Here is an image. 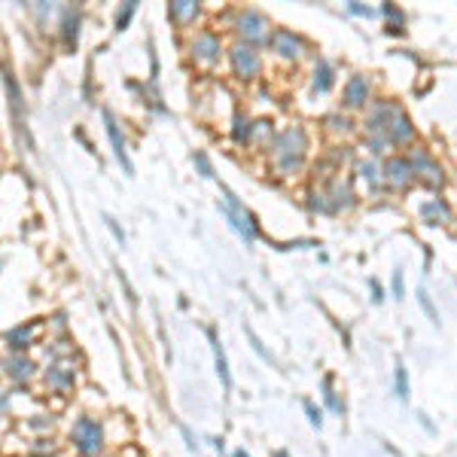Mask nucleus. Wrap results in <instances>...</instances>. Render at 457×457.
I'll use <instances>...</instances> for the list:
<instances>
[{
	"mask_svg": "<svg viewBox=\"0 0 457 457\" xmlns=\"http://www.w3.org/2000/svg\"><path fill=\"white\" fill-rule=\"evenodd\" d=\"M305 147H308V141H305L302 128H287V132L280 134L278 141H274V159H278L280 171H284V174L296 171V168L302 165Z\"/></svg>",
	"mask_w": 457,
	"mask_h": 457,
	"instance_id": "obj_1",
	"label": "nucleus"
},
{
	"mask_svg": "<svg viewBox=\"0 0 457 457\" xmlns=\"http://www.w3.org/2000/svg\"><path fill=\"white\" fill-rule=\"evenodd\" d=\"M71 439L82 457H98L104 448V430L95 418H80L71 430Z\"/></svg>",
	"mask_w": 457,
	"mask_h": 457,
	"instance_id": "obj_2",
	"label": "nucleus"
},
{
	"mask_svg": "<svg viewBox=\"0 0 457 457\" xmlns=\"http://www.w3.org/2000/svg\"><path fill=\"white\" fill-rule=\"evenodd\" d=\"M223 195H226V201L219 204V213H223V217L228 219V223H232V228L241 235L244 241H247V244H253V238H256L253 217H250V213L244 210V204H241V201H238V198H235L232 192H228L226 186H223Z\"/></svg>",
	"mask_w": 457,
	"mask_h": 457,
	"instance_id": "obj_3",
	"label": "nucleus"
},
{
	"mask_svg": "<svg viewBox=\"0 0 457 457\" xmlns=\"http://www.w3.org/2000/svg\"><path fill=\"white\" fill-rule=\"evenodd\" d=\"M232 64H235V73L241 76V80H253L259 73V55L256 49H250V46H235L232 49Z\"/></svg>",
	"mask_w": 457,
	"mask_h": 457,
	"instance_id": "obj_4",
	"label": "nucleus"
},
{
	"mask_svg": "<svg viewBox=\"0 0 457 457\" xmlns=\"http://www.w3.org/2000/svg\"><path fill=\"white\" fill-rule=\"evenodd\" d=\"M238 30L247 40H269V19L262 12H244L238 19Z\"/></svg>",
	"mask_w": 457,
	"mask_h": 457,
	"instance_id": "obj_5",
	"label": "nucleus"
},
{
	"mask_svg": "<svg viewBox=\"0 0 457 457\" xmlns=\"http://www.w3.org/2000/svg\"><path fill=\"white\" fill-rule=\"evenodd\" d=\"M366 101H369V80L360 73L350 76L348 86H345V104L350 110H360V107H366Z\"/></svg>",
	"mask_w": 457,
	"mask_h": 457,
	"instance_id": "obj_6",
	"label": "nucleus"
},
{
	"mask_svg": "<svg viewBox=\"0 0 457 457\" xmlns=\"http://www.w3.org/2000/svg\"><path fill=\"white\" fill-rule=\"evenodd\" d=\"M409 165H411V171H415V174H424V180L430 183V186H442V171H439V165L433 162L427 152L418 150L415 156L409 159Z\"/></svg>",
	"mask_w": 457,
	"mask_h": 457,
	"instance_id": "obj_7",
	"label": "nucleus"
},
{
	"mask_svg": "<svg viewBox=\"0 0 457 457\" xmlns=\"http://www.w3.org/2000/svg\"><path fill=\"white\" fill-rule=\"evenodd\" d=\"M104 122H107V134H110L113 152H116V159L122 162V168H125V171L132 174L134 168H132V162H128V152H125V137H122V132H119V125H116V119H113V113H110V110H104Z\"/></svg>",
	"mask_w": 457,
	"mask_h": 457,
	"instance_id": "obj_8",
	"label": "nucleus"
},
{
	"mask_svg": "<svg viewBox=\"0 0 457 457\" xmlns=\"http://www.w3.org/2000/svg\"><path fill=\"white\" fill-rule=\"evenodd\" d=\"M384 177L391 180V186H409L411 180H415V171H411L409 159H391V162L384 165Z\"/></svg>",
	"mask_w": 457,
	"mask_h": 457,
	"instance_id": "obj_9",
	"label": "nucleus"
},
{
	"mask_svg": "<svg viewBox=\"0 0 457 457\" xmlns=\"http://www.w3.org/2000/svg\"><path fill=\"white\" fill-rule=\"evenodd\" d=\"M271 49L278 52V55H284V58H296L302 52V43H299V37H293L289 30H274L271 34Z\"/></svg>",
	"mask_w": 457,
	"mask_h": 457,
	"instance_id": "obj_10",
	"label": "nucleus"
},
{
	"mask_svg": "<svg viewBox=\"0 0 457 457\" xmlns=\"http://www.w3.org/2000/svg\"><path fill=\"white\" fill-rule=\"evenodd\" d=\"M396 113H400V107L396 104H375L372 107V113H369V119H366V128H369V132H381V128H387L391 125V119L396 116Z\"/></svg>",
	"mask_w": 457,
	"mask_h": 457,
	"instance_id": "obj_11",
	"label": "nucleus"
},
{
	"mask_svg": "<svg viewBox=\"0 0 457 457\" xmlns=\"http://www.w3.org/2000/svg\"><path fill=\"white\" fill-rule=\"evenodd\" d=\"M34 369H37V366L30 363L28 357H21V354H12V357H6V360H3V372L12 381H28L30 375H34Z\"/></svg>",
	"mask_w": 457,
	"mask_h": 457,
	"instance_id": "obj_12",
	"label": "nucleus"
},
{
	"mask_svg": "<svg viewBox=\"0 0 457 457\" xmlns=\"http://www.w3.org/2000/svg\"><path fill=\"white\" fill-rule=\"evenodd\" d=\"M73 369L67 363H52L49 372H46V384L52 387V391H67V387L73 384Z\"/></svg>",
	"mask_w": 457,
	"mask_h": 457,
	"instance_id": "obj_13",
	"label": "nucleus"
},
{
	"mask_svg": "<svg viewBox=\"0 0 457 457\" xmlns=\"http://www.w3.org/2000/svg\"><path fill=\"white\" fill-rule=\"evenodd\" d=\"M421 217L427 226H439V223H451V208H448L442 198H436V201H427L421 204Z\"/></svg>",
	"mask_w": 457,
	"mask_h": 457,
	"instance_id": "obj_14",
	"label": "nucleus"
},
{
	"mask_svg": "<svg viewBox=\"0 0 457 457\" xmlns=\"http://www.w3.org/2000/svg\"><path fill=\"white\" fill-rule=\"evenodd\" d=\"M411 134H415V125H411L409 116L400 110L391 125H387V141L391 143H406V141H411Z\"/></svg>",
	"mask_w": 457,
	"mask_h": 457,
	"instance_id": "obj_15",
	"label": "nucleus"
},
{
	"mask_svg": "<svg viewBox=\"0 0 457 457\" xmlns=\"http://www.w3.org/2000/svg\"><path fill=\"white\" fill-rule=\"evenodd\" d=\"M192 55L198 61H208V64H213V61L219 58V40L213 34H201L198 40L192 43Z\"/></svg>",
	"mask_w": 457,
	"mask_h": 457,
	"instance_id": "obj_16",
	"label": "nucleus"
},
{
	"mask_svg": "<svg viewBox=\"0 0 457 457\" xmlns=\"http://www.w3.org/2000/svg\"><path fill=\"white\" fill-rule=\"evenodd\" d=\"M210 335V345H213V363H217V375H219V381H223V387L228 391L232 387V375H228V360H226V350H223V345H219V339H217V332H208Z\"/></svg>",
	"mask_w": 457,
	"mask_h": 457,
	"instance_id": "obj_17",
	"label": "nucleus"
},
{
	"mask_svg": "<svg viewBox=\"0 0 457 457\" xmlns=\"http://www.w3.org/2000/svg\"><path fill=\"white\" fill-rule=\"evenodd\" d=\"M332 89V67L326 61H317L314 71V91H330Z\"/></svg>",
	"mask_w": 457,
	"mask_h": 457,
	"instance_id": "obj_18",
	"label": "nucleus"
},
{
	"mask_svg": "<svg viewBox=\"0 0 457 457\" xmlns=\"http://www.w3.org/2000/svg\"><path fill=\"white\" fill-rule=\"evenodd\" d=\"M76 34H80V12L67 10L64 12V43L76 46Z\"/></svg>",
	"mask_w": 457,
	"mask_h": 457,
	"instance_id": "obj_19",
	"label": "nucleus"
},
{
	"mask_svg": "<svg viewBox=\"0 0 457 457\" xmlns=\"http://www.w3.org/2000/svg\"><path fill=\"white\" fill-rule=\"evenodd\" d=\"M34 332H37V323H30L28 330H12L10 335H6V341H10L15 350H21V348H28V341L34 339Z\"/></svg>",
	"mask_w": 457,
	"mask_h": 457,
	"instance_id": "obj_20",
	"label": "nucleus"
},
{
	"mask_svg": "<svg viewBox=\"0 0 457 457\" xmlns=\"http://www.w3.org/2000/svg\"><path fill=\"white\" fill-rule=\"evenodd\" d=\"M393 391H396V396H400L402 402L409 400V372H406V366H396V375H393Z\"/></svg>",
	"mask_w": 457,
	"mask_h": 457,
	"instance_id": "obj_21",
	"label": "nucleus"
},
{
	"mask_svg": "<svg viewBox=\"0 0 457 457\" xmlns=\"http://www.w3.org/2000/svg\"><path fill=\"white\" fill-rule=\"evenodd\" d=\"M171 15H177V19H195L198 15V3H189V0H177V3H171Z\"/></svg>",
	"mask_w": 457,
	"mask_h": 457,
	"instance_id": "obj_22",
	"label": "nucleus"
},
{
	"mask_svg": "<svg viewBox=\"0 0 457 457\" xmlns=\"http://www.w3.org/2000/svg\"><path fill=\"white\" fill-rule=\"evenodd\" d=\"M250 132H253V128H250V119L247 116H241V113H238V116H235V128H232V137H235V141H247V137H250Z\"/></svg>",
	"mask_w": 457,
	"mask_h": 457,
	"instance_id": "obj_23",
	"label": "nucleus"
},
{
	"mask_svg": "<svg viewBox=\"0 0 457 457\" xmlns=\"http://www.w3.org/2000/svg\"><path fill=\"white\" fill-rule=\"evenodd\" d=\"M323 396H326V402H330V409L335 411V415H341V411H345V402H341L339 396L332 393V387H330V378L323 381Z\"/></svg>",
	"mask_w": 457,
	"mask_h": 457,
	"instance_id": "obj_24",
	"label": "nucleus"
},
{
	"mask_svg": "<svg viewBox=\"0 0 457 457\" xmlns=\"http://www.w3.org/2000/svg\"><path fill=\"white\" fill-rule=\"evenodd\" d=\"M418 302H421V308L427 311V317L433 320V323H439V311L433 308V302H430V296L424 293V289H418Z\"/></svg>",
	"mask_w": 457,
	"mask_h": 457,
	"instance_id": "obj_25",
	"label": "nucleus"
},
{
	"mask_svg": "<svg viewBox=\"0 0 457 457\" xmlns=\"http://www.w3.org/2000/svg\"><path fill=\"white\" fill-rule=\"evenodd\" d=\"M134 10H137V3H125V10H119V15H116V30H125V25H128V19H132Z\"/></svg>",
	"mask_w": 457,
	"mask_h": 457,
	"instance_id": "obj_26",
	"label": "nucleus"
},
{
	"mask_svg": "<svg viewBox=\"0 0 457 457\" xmlns=\"http://www.w3.org/2000/svg\"><path fill=\"white\" fill-rule=\"evenodd\" d=\"M406 296V280H402V269L393 271V299H402Z\"/></svg>",
	"mask_w": 457,
	"mask_h": 457,
	"instance_id": "obj_27",
	"label": "nucleus"
},
{
	"mask_svg": "<svg viewBox=\"0 0 457 457\" xmlns=\"http://www.w3.org/2000/svg\"><path fill=\"white\" fill-rule=\"evenodd\" d=\"M360 174L372 183V186H378V168L372 165V162H363V165H360Z\"/></svg>",
	"mask_w": 457,
	"mask_h": 457,
	"instance_id": "obj_28",
	"label": "nucleus"
},
{
	"mask_svg": "<svg viewBox=\"0 0 457 457\" xmlns=\"http://www.w3.org/2000/svg\"><path fill=\"white\" fill-rule=\"evenodd\" d=\"M381 12H384V15H387V19H393V21H396V28H400V30H402V21H406V19H402V12H400V10H396V6H393V3H384V10H381Z\"/></svg>",
	"mask_w": 457,
	"mask_h": 457,
	"instance_id": "obj_29",
	"label": "nucleus"
},
{
	"mask_svg": "<svg viewBox=\"0 0 457 457\" xmlns=\"http://www.w3.org/2000/svg\"><path fill=\"white\" fill-rule=\"evenodd\" d=\"M195 165L201 168L204 177H213V168H210V162H208V156H204V152H195Z\"/></svg>",
	"mask_w": 457,
	"mask_h": 457,
	"instance_id": "obj_30",
	"label": "nucleus"
},
{
	"mask_svg": "<svg viewBox=\"0 0 457 457\" xmlns=\"http://www.w3.org/2000/svg\"><path fill=\"white\" fill-rule=\"evenodd\" d=\"M305 411H308V418H311V424L314 427L323 424V415H320V409H314V402H305Z\"/></svg>",
	"mask_w": 457,
	"mask_h": 457,
	"instance_id": "obj_31",
	"label": "nucleus"
},
{
	"mask_svg": "<svg viewBox=\"0 0 457 457\" xmlns=\"http://www.w3.org/2000/svg\"><path fill=\"white\" fill-rule=\"evenodd\" d=\"M348 10L354 12V15H375V10H372V6H363V3H350Z\"/></svg>",
	"mask_w": 457,
	"mask_h": 457,
	"instance_id": "obj_32",
	"label": "nucleus"
},
{
	"mask_svg": "<svg viewBox=\"0 0 457 457\" xmlns=\"http://www.w3.org/2000/svg\"><path fill=\"white\" fill-rule=\"evenodd\" d=\"M372 293H375V296H372V299H375V302H381V299H384V296H381V284H378L375 278H372Z\"/></svg>",
	"mask_w": 457,
	"mask_h": 457,
	"instance_id": "obj_33",
	"label": "nucleus"
},
{
	"mask_svg": "<svg viewBox=\"0 0 457 457\" xmlns=\"http://www.w3.org/2000/svg\"><path fill=\"white\" fill-rule=\"evenodd\" d=\"M6 406H10V393H0V411H3Z\"/></svg>",
	"mask_w": 457,
	"mask_h": 457,
	"instance_id": "obj_34",
	"label": "nucleus"
},
{
	"mask_svg": "<svg viewBox=\"0 0 457 457\" xmlns=\"http://www.w3.org/2000/svg\"><path fill=\"white\" fill-rule=\"evenodd\" d=\"M235 457H250L247 451H235Z\"/></svg>",
	"mask_w": 457,
	"mask_h": 457,
	"instance_id": "obj_35",
	"label": "nucleus"
},
{
	"mask_svg": "<svg viewBox=\"0 0 457 457\" xmlns=\"http://www.w3.org/2000/svg\"><path fill=\"white\" fill-rule=\"evenodd\" d=\"M274 457H289V454H287V451H278V454H274Z\"/></svg>",
	"mask_w": 457,
	"mask_h": 457,
	"instance_id": "obj_36",
	"label": "nucleus"
}]
</instances>
